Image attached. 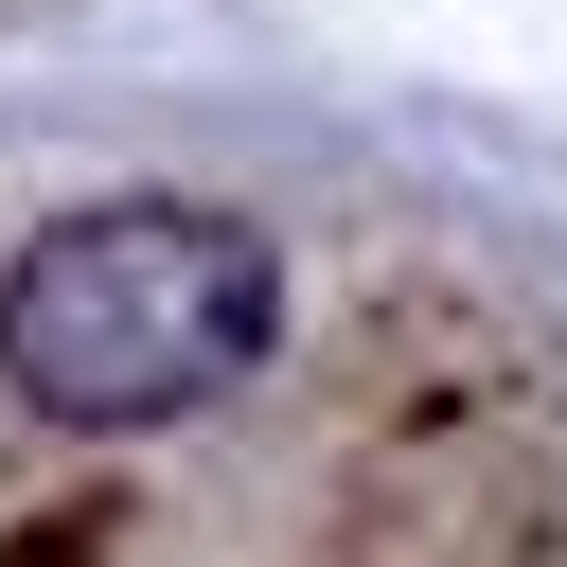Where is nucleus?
Segmentation results:
<instances>
[{
  "label": "nucleus",
  "mask_w": 567,
  "mask_h": 567,
  "mask_svg": "<svg viewBox=\"0 0 567 567\" xmlns=\"http://www.w3.org/2000/svg\"><path fill=\"white\" fill-rule=\"evenodd\" d=\"M266 354H284V248L213 195H89L0 266V390L35 425L142 443L248 390Z\"/></svg>",
  "instance_id": "f257e3e1"
}]
</instances>
